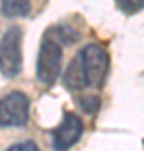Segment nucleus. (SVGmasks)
<instances>
[{
  "label": "nucleus",
  "mask_w": 144,
  "mask_h": 151,
  "mask_svg": "<svg viewBox=\"0 0 144 151\" xmlns=\"http://www.w3.org/2000/svg\"><path fill=\"white\" fill-rule=\"evenodd\" d=\"M79 59L84 70L85 86L101 87L109 69L107 52L97 44H89L79 52Z\"/></svg>",
  "instance_id": "1"
},
{
  "label": "nucleus",
  "mask_w": 144,
  "mask_h": 151,
  "mask_svg": "<svg viewBox=\"0 0 144 151\" xmlns=\"http://www.w3.org/2000/svg\"><path fill=\"white\" fill-rule=\"evenodd\" d=\"M22 69V30L10 27L0 40V70L5 77H15Z\"/></svg>",
  "instance_id": "2"
},
{
  "label": "nucleus",
  "mask_w": 144,
  "mask_h": 151,
  "mask_svg": "<svg viewBox=\"0 0 144 151\" xmlns=\"http://www.w3.org/2000/svg\"><path fill=\"white\" fill-rule=\"evenodd\" d=\"M62 65V47L55 40H44L37 57V79L44 86H52L57 81Z\"/></svg>",
  "instance_id": "3"
},
{
  "label": "nucleus",
  "mask_w": 144,
  "mask_h": 151,
  "mask_svg": "<svg viewBox=\"0 0 144 151\" xmlns=\"http://www.w3.org/2000/svg\"><path fill=\"white\" fill-rule=\"evenodd\" d=\"M29 119V97L20 91L9 92L0 99V128L24 126Z\"/></svg>",
  "instance_id": "4"
},
{
  "label": "nucleus",
  "mask_w": 144,
  "mask_h": 151,
  "mask_svg": "<svg viewBox=\"0 0 144 151\" xmlns=\"http://www.w3.org/2000/svg\"><path fill=\"white\" fill-rule=\"evenodd\" d=\"M82 121L75 114L65 113L62 118V123L52 131V141L54 148L57 151H65L70 146H74L82 136Z\"/></svg>",
  "instance_id": "5"
},
{
  "label": "nucleus",
  "mask_w": 144,
  "mask_h": 151,
  "mask_svg": "<svg viewBox=\"0 0 144 151\" xmlns=\"http://www.w3.org/2000/svg\"><path fill=\"white\" fill-rule=\"evenodd\" d=\"M64 82L65 86L72 89V91H79L82 87H85V77H84V70H82V64H80L79 54L75 59L70 60L69 67L64 72Z\"/></svg>",
  "instance_id": "6"
},
{
  "label": "nucleus",
  "mask_w": 144,
  "mask_h": 151,
  "mask_svg": "<svg viewBox=\"0 0 144 151\" xmlns=\"http://www.w3.org/2000/svg\"><path fill=\"white\" fill-rule=\"evenodd\" d=\"M30 12V4L29 2H20V0H9L2 4V14L5 17H25Z\"/></svg>",
  "instance_id": "7"
},
{
  "label": "nucleus",
  "mask_w": 144,
  "mask_h": 151,
  "mask_svg": "<svg viewBox=\"0 0 144 151\" xmlns=\"http://www.w3.org/2000/svg\"><path fill=\"white\" fill-rule=\"evenodd\" d=\"M79 103H80V108L84 109L85 113H89V114L96 113L97 109H99V104H101V103H99V97H96V96L80 97Z\"/></svg>",
  "instance_id": "8"
},
{
  "label": "nucleus",
  "mask_w": 144,
  "mask_h": 151,
  "mask_svg": "<svg viewBox=\"0 0 144 151\" xmlns=\"http://www.w3.org/2000/svg\"><path fill=\"white\" fill-rule=\"evenodd\" d=\"M7 151H39V148H37L35 143H32V141H25V143H19V145L12 146V148H9Z\"/></svg>",
  "instance_id": "9"
},
{
  "label": "nucleus",
  "mask_w": 144,
  "mask_h": 151,
  "mask_svg": "<svg viewBox=\"0 0 144 151\" xmlns=\"http://www.w3.org/2000/svg\"><path fill=\"white\" fill-rule=\"evenodd\" d=\"M117 5L123 9V10H126V12H136V10H139V9H143L144 7V2H129V4H126L124 0H121V2H117Z\"/></svg>",
  "instance_id": "10"
}]
</instances>
